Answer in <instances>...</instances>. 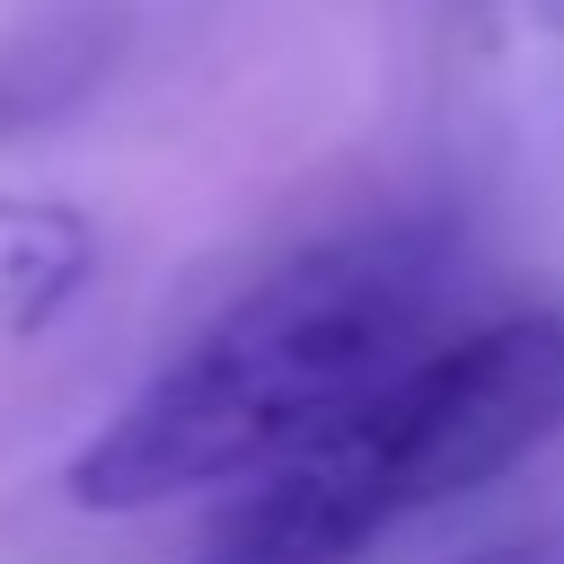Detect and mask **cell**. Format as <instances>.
Here are the masks:
<instances>
[{
  "instance_id": "cell-3",
  "label": "cell",
  "mask_w": 564,
  "mask_h": 564,
  "mask_svg": "<svg viewBox=\"0 0 564 564\" xmlns=\"http://www.w3.org/2000/svg\"><path fill=\"white\" fill-rule=\"evenodd\" d=\"M97 273V229L70 203H9L0 194V344L44 335Z\"/></svg>"
},
{
  "instance_id": "cell-6",
  "label": "cell",
  "mask_w": 564,
  "mask_h": 564,
  "mask_svg": "<svg viewBox=\"0 0 564 564\" xmlns=\"http://www.w3.org/2000/svg\"><path fill=\"white\" fill-rule=\"evenodd\" d=\"M529 9H538V18H546V26H564V0H529Z\"/></svg>"
},
{
  "instance_id": "cell-5",
  "label": "cell",
  "mask_w": 564,
  "mask_h": 564,
  "mask_svg": "<svg viewBox=\"0 0 564 564\" xmlns=\"http://www.w3.org/2000/svg\"><path fill=\"white\" fill-rule=\"evenodd\" d=\"M44 70H53V62H44ZM44 70H35V79H26V70H0V132L35 123V115L53 106V97H44Z\"/></svg>"
},
{
  "instance_id": "cell-2",
  "label": "cell",
  "mask_w": 564,
  "mask_h": 564,
  "mask_svg": "<svg viewBox=\"0 0 564 564\" xmlns=\"http://www.w3.org/2000/svg\"><path fill=\"white\" fill-rule=\"evenodd\" d=\"M564 432V317L502 308L441 326L388 379H370L335 423L247 476L194 564H361L405 520L485 494Z\"/></svg>"
},
{
  "instance_id": "cell-4",
  "label": "cell",
  "mask_w": 564,
  "mask_h": 564,
  "mask_svg": "<svg viewBox=\"0 0 564 564\" xmlns=\"http://www.w3.org/2000/svg\"><path fill=\"white\" fill-rule=\"evenodd\" d=\"M458 564H564V520L511 529V538H494V546H467Z\"/></svg>"
},
{
  "instance_id": "cell-1",
  "label": "cell",
  "mask_w": 564,
  "mask_h": 564,
  "mask_svg": "<svg viewBox=\"0 0 564 564\" xmlns=\"http://www.w3.org/2000/svg\"><path fill=\"white\" fill-rule=\"evenodd\" d=\"M458 300L449 220H361L273 273H256L212 326H194L62 467L79 511H167L212 485H247L370 379L423 352Z\"/></svg>"
}]
</instances>
